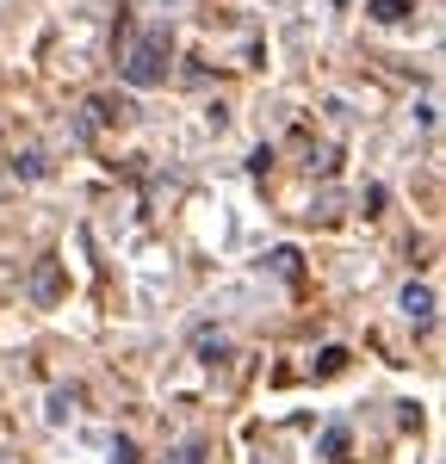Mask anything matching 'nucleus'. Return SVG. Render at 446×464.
<instances>
[{
    "label": "nucleus",
    "mask_w": 446,
    "mask_h": 464,
    "mask_svg": "<svg viewBox=\"0 0 446 464\" xmlns=\"http://www.w3.org/2000/svg\"><path fill=\"white\" fill-rule=\"evenodd\" d=\"M118 74H124L131 87L168 81V32H137V25H124V32H118Z\"/></svg>",
    "instance_id": "f257e3e1"
},
{
    "label": "nucleus",
    "mask_w": 446,
    "mask_h": 464,
    "mask_svg": "<svg viewBox=\"0 0 446 464\" xmlns=\"http://www.w3.org/2000/svg\"><path fill=\"white\" fill-rule=\"evenodd\" d=\"M403 316L409 322H434V291L428 285H403Z\"/></svg>",
    "instance_id": "f03ea898"
},
{
    "label": "nucleus",
    "mask_w": 446,
    "mask_h": 464,
    "mask_svg": "<svg viewBox=\"0 0 446 464\" xmlns=\"http://www.w3.org/2000/svg\"><path fill=\"white\" fill-rule=\"evenodd\" d=\"M74 409H81V391H56L50 396V421H74Z\"/></svg>",
    "instance_id": "7ed1b4c3"
},
{
    "label": "nucleus",
    "mask_w": 446,
    "mask_h": 464,
    "mask_svg": "<svg viewBox=\"0 0 446 464\" xmlns=\"http://www.w3.org/2000/svg\"><path fill=\"white\" fill-rule=\"evenodd\" d=\"M366 13L378 19V25H403V13H409V6H403V0H372Z\"/></svg>",
    "instance_id": "20e7f679"
},
{
    "label": "nucleus",
    "mask_w": 446,
    "mask_h": 464,
    "mask_svg": "<svg viewBox=\"0 0 446 464\" xmlns=\"http://www.w3.org/2000/svg\"><path fill=\"white\" fill-rule=\"evenodd\" d=\"M341 365H347V353H341V347H323V353L310 359V372H316V378H334Z\"/></svg>",
    "instance_id": "39448f33"
},
{
    "label": "nucleus",
    "mask_w": 446,
    "mask_h": 464,
    "mask_svg": "<svg viewBox=\"0 0 446 464\" xmlns=\"http://www.w3.org/2000/svg\"><path fill=\"white\" fill-rule=\"evenodd\" d=\"M341 446H347V428H323V446H316V452H323V459H341Z\"/></svg>",
    "instance_id": "423d86ee"
},
{
    "label": "nucleus",
    "mask_w": 446,
    "mask_h": 464,
    "mask_svg": "<svg viewBox=\"0 0 446 464\" xmlns=\"http://www.w3.org/2000/svg\"><path fill=\"white\" fill-rule=\"evenodd\" d=\"M32 291H37V297H56V266H44V273L32 279Z\"/></svg>",
    "instance_id": "0eeeda50"
},
{
    "label": "nucleus",
    "mask_w": 446,
    "mask_h": 464,
    "mask_svg": "<svg viewBox=\"0 0 446 464\" xmlns=\"http://www.w3.org/2000/svg\"><path fill=\"white\" fill-rule=\"evenodd\" d=\"M161 464H199V440H186L180 452H168V459H161Z\"/></svg>",
    "instance_id": "6e6552de"
}]
</instances>
